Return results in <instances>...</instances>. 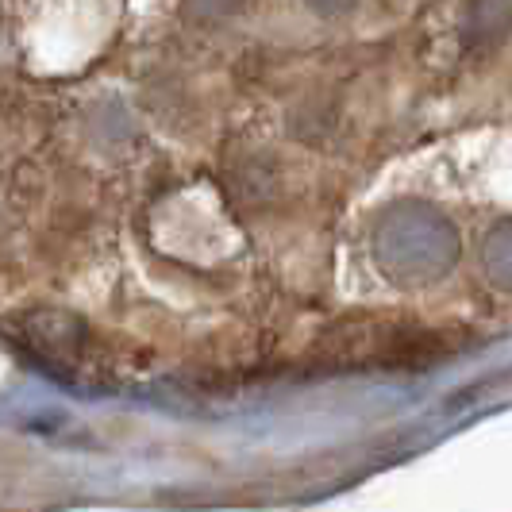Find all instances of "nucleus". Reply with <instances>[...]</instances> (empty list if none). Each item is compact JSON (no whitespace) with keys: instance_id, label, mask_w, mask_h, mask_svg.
I'll return each instance as SVG.
<instances>
[{"instance_id":"obj_3","label":"nucleus","mask_w":512,"mask_h":512,"mask_svg":"<svg viewBox=\"0 0 512 512\" xmlns=\"http://www.w3.org/2000/svg\"><path fill=\"white\" fill-rule=\"evenodd\" d=\"M24 351L43 366H51L54 374L74 378L81 374L85 382H97V359L89 351V328H81L70 316H54V312H31L20 316V332H8Z\"/></svg>"},{"instance_id":"obj_2","label":"nucleus","mask_w":512,"mask_h":512,"mask_svg":"<svg viewBox=\"0 0 512 512\" xmlns=\"http://www.w3.org/2000/svg\"><path fill=\"white\" fill-rule=\"evenodd\" d=\"M439 220L432 212H420V208H393L382 224L374 228V255L382 262L393 278H428L436 274V251L443 247L436 239L424 243L428 231H436Z\"/></svg>"},{"instance_id":"obj_1","label":"nucleus","mask_w":512,"mask_h":512,"mask_svg":"<svg viewBox=\"0 0 512 512\" xmlns=\"http://www.w3.org/2000/svg\"><path fill=\"white\" fill-rule=\"evenodd\" d=\"M455 347L439 332L366 324L359 332L332 335V366H436Z\"/></svg>"}]
</instances>
